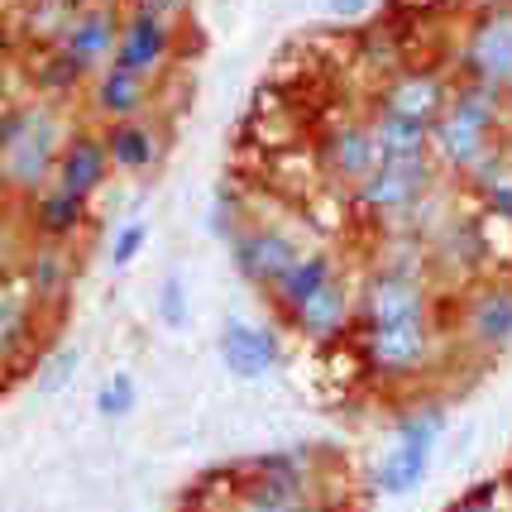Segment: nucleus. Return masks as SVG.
<instances>
[{"label":"nucleus","instance_id":"1","mask_svg":"<svg viewBox=\"0 0 512 512\" xmlns=\"http://www.w3.org/2000/svg\"><path fill=\"white\" fill-rule=\"evenodd\" d=\"M436 345V326H431V307H407V312L379 316V321H364V359L369 369L388 383L417 379L431 359Z\"/></svg>","mask_w":512,"mask_h":512},{"label":"nucleus","instance_id":"2","mask_svg":"<svg viewBox=\"0 0 512 512\" xmlns=\"http://www.w3.org/2000/svg\"><path fill=\"white\" fill-rule=\"evenodd\" d=\"M436 187V163L426 158H379V168L364 182L350 187L359 216H374V221H393L402 225Z\"/></svg>","mask_w":512,"mask_h":512},{"label":"nucleus","instance_id":"3","mask_svg":"<svg viewBox=\"0 0 512 512\" xmlns=\"http://www.w3.org/2000/svg\"><path fill=\"white\" fill-rule=\"evenodd\" d=\"M235 512H321L312 498V474L302 450L259 455L235 484Z\"/></svg>","mask_w":512,"mask_h":512},{"label":"nucleus","instance_id":"4","mask_svg":"<svg viewBox=\"0 0 512 512\" xmlns=\"http://www.w3.org/2000/svg\"><path fill=\"white\" fill-rule=\"evenodd\" d=\"M441 436H446V412L441 407H417V412H407L393 431V450L379 460L374 469V489L383 498H407V493L422 489L426 469H431V455L441 446Z\"/></svg>","mask_w":512,"mask_h":512},{"label":"nucleus","instance_id":"5","mask_svg":"<svg viewBox=\"0 0 512 512\" xmlns=\"http://www.w3.org/2000/svg\"><path fill=\"white\" fill-rule=\"evenodd\" d=\"M63 120L53 106H24L20 130L15 139L0 149V163H5V178H10V192H44V182L53 178V163H58V149H63Z\"/></svg>","mask_w":512,"mask_h":512},{"label":"nucleus","instance_id":"6","mask_svg":"<svg viewBox=\"0 0 512 512\" xmlns=\"http://www.w3.org/2000/svg\"><path fill=\"white\" fill-rule=\"evenodd\" d=\"M225 249H230V268L259 292L273 288V283L292 268V259L302 254V245L292 240L283 225H264V221H254V225L245 221L235 235H230Z\"/></svg>","mask_w":512,"mask_h":512},{"label":"nucleus","instance_id":"7","mask_svg":"<svg viewBox=\"0 0 512 512\" xmlns=\"http://www.w3.org/2000/svg\"><path fill=\"white\" fill-rule=\"evenodd\" d=\"M460 72L469 82L512 87V5H489L460 44Z\"/></svg>","mask_w":512,"mask_h":512},{"label":"nucleus","instance_id":"8","mask_svg":"<svg viewBox=\"0 0 512 512\" xmlns=\"http://www.w3.org/2000/svg\"><path fill=\"white\" fill-rule=\"evenodd\" d=\"M173 48H178V29L168 20H154V15H125L120 20V34H115V53L111 63L144 77V82H158V72L173 63Z\"/></svg>","mask_w":512,"mask_h":512},{"label":"nucleus","instance_id":"9","mask_svg":"<svg viewBox=\"0 0 512 512\" xmlns=\"http://www.w3.org/2000/svg\"><path fill=\"white\" fill-rule=\"evenodd\" d=\"M498 134L489 130V125H479L474 115L465 111H455L446 101V111L431 120V130H426V154H431V163H436V173H465L474 158L489 149Z\"/></svg>","mask_w":512,"mask_h":512},{"label":"nucleus","instance_id":"10","mask_svg":"<svg viewBox=\"0 0 512 512\" xmlns=\"http://www.w3.org/2000/svg\"><path fill=\"white\" fill-rule=\"evenodd\" d=\"M316 158H321L326 178H331V182H345V187L364 182L369 173H374V168H379L374 134H369V125H364V120H355V115H345V120L326 125L321 144H316Z\"/></svg>","mask_w":512,"mask_h":512},{"label":"nucleus","instance_id":"11","mask_svg":"<svg viewBox=\"0 0 512 512\" xmlns=\"http://www.w3.org/2000/svg\"><path fill=\"white\" fill-rule=\"evenodd\" d=\"M111 178V158H106V144L96 130H72L58 149V163H53V178L48 187H58L67 197L91 201Z\"/></svg>","mask_w":512,"mask_h":512},{"label":"nucleus","instance_id":"12","mask_svg":"<svg viewBox=\"0 0 512 512\" xmlns=\"http://www.w3.org/2000/svg\"><path fill=\"white\" fill-rule=\"evenodd\" d=\"M101 144H106V158H111V173H125V178H144L154 173L163 154H168V130L149 120V115H134V120H115L101 130Z\"/></svg>","mask_w":512,"mask_h":512},{"label":"nucleus","instance_id":"13","mask_svg":"<svg viewBox=\"0 0 512 512\" xmlns=\"http://www.w3.org/2000/svg\"><path fill=\"white\" fill-rule=\"evenodd\" d=\"M120 20H125V15H120V0H111V5H87V10H77V15L67 20L58 48L91 77V72H101V67L111 63Z\"/></svg>","mask_w":512,"mask_h":512},{"label":"nucleus","instance_id":"14","mask_svg":"<svg viewBox=\"0 0 512 512\" xmlns=\"http://www.w3.org/2000/svg\"><path fill=\"white\" fill-rule=\"evenodd\" d=\"M446 77L431 72V67H398L388 72L379 87V111H393V115H407L417 125H431L436 115L446 111Z\"/></svg>","mask_w":512,"mask_h":512},{"label":"nucleus","instance_id":"15","mask_svg":"<svg viewBox=\"0 0 512 512\" xmlns=\"http://www.w3.org/2000/svg\"><path fill=\"white\" fill-rule=\"evenodd\" d=\"M292 331L302 335V340H312V345H331L340 335L350 331V321H355V288L335 273L326 288H316L307 302H297L288 312Z\"/></svg>","mask_w":512,"mask_h":512},{"label":"nucleus","instance_id":"16","mask_svg":"<svg viewBox=\"0 0 512 512\" xmlns=\"http://www.w3.org/2000/svg\"><path fill=\"white\" fill-rule=\"evenodd\" d=\"M221 364L235 374V379L245 383H259L268 379L273 369H278V335L268 331V326H259V321H245V316H230L221 326Z\"/></svg>","mask_w":512,"mask_h":512},{"label":"nucleus","instance_id":"17","mask_svg":"<svg viewBox=\"0 0 512 512\" xmlns=\"http://www.w3.org/2000/svg\"><path fill=\"white\" fill-rule=\"evenodd\" d=\"M465 340L484 355H503L512 345V283L493 278L484 288H474L465 302Z\"/></svg>","mask_w":512,"mask_h":512},{"label":"nucleus","instance_id":"18","mask_svg":"<svg viewBox=\"0 0 512 512\" xmlns=\"http://www.w3.org/2000/svg\"><path fill=\"white\" fill-rule=\"evenodd\" d=\"M91 115L96 120H106V125H115V120H134V115H144L149 106H154V82H144V77H134V72H125V67L106 63L96 77H91Z\"/></svg>","mask_w":512,"mask_h":512},{"label":"nucleus","instance_id":"19","mask_svg":"<svg viewBox=\"0 0 512 512\" xmlns=\"http://www.w3.org/2000/svg\"><path fill=\"white\" fill-rule=\"evenodd\" d=\"M87 225H91V201L67 197L58 187H44V192L29 197V230H34L39 245H67Z\"/></svg>","mask_w":512,"mask_h":512},{"label":"nucleus","instance_id":"20","mask_svg":"<svg viewBox=\"0 0 512 512\" xmlns=\"http://www.w3.org/2000/svg\"><path fill=\"white\" fill-rule=\"evenodd\" d=\"M39 302L29 297L20 278H0V364H15L34 340Z\"/></svg>","mask_w":512,"mask_h":512},{"label":"nucleus","instance_id":"21","mask_svg":"<svg viewBox=\"0 0 512 512\" xmlns=\"http://www.w3.org/2000/svg\"><path fill=\"white\" fill-rule=\"evenodd\" d=\"M335 273H340V268H335V254H331V249H302V254L292 259L288 273H283V278L268 288V302L288 316L297 302H307L316 288H326Z\"/></svg>","mask_w":512,"mask_h":512},{"label":"nucleus","instance_id":"22","mask_svg":"<svg viewBox=\"0 0 512 512\" xmlns=\"http://www.w3.org/2000/svg\"><path fill=\"white\" fill-rule=\"evenodd\" d=\"M20 283L29 288V297H34L39 307H58L67 297V288H72V254H67V245H34L29 249Z\"/></svg>","mask_w":512,"mask_h":512},{"label":"nucleus","instance_id":"23","mask_svg":"<svg viewBox=\"0 0 512 512\" xmlns=\"http://www.w3.org/2000/svg\"><path fill=\"white\" fill-rule=\"evenodd\" d=\"M369 134H374V149L379 158H426V130L431 125H417L407 115H393V111H369Z\"/></svg>","mask_w":512,"mask_h":512},{"label":"nucleus","instance_id":"24","mask_svg":"<svg viewBox=\"0 0 512 512\" xmlns=\"http://www.w3.org/2000/svg\"><path fill=\"white\" fill-rule=\"evenodd\" d=\"M29 77H34V91H44V96H72V91L87 82V72L72 63L58 44L34 48V58H29Z\"/></svg>","mask_w":512,"mask_h":512},{"label":"nucleus","instance_id":"25","mask_svg":"<svg viewBox=\"0 0 512 512\" xmlns=\"http://www.w3.org/2000/svg\"><path fill=\"white\" fill-rule=\"evenodd\" d=\"M67 20H72V10H67L63 0H29L20 15V34L29 39L34 48H48L63 39Z\"/></svg>","mask_w":512,"mask_h":512},{"label":"nucleus","instance_id":"26","mask_svg":"<svg viewBox=\"0 0 512 512\" xmlns=\"http://www.w3.org/2000/svg\"><path fill=\"white\" fill-rule=\"evenodd\" d=\"M503 178H512V154L503 149V144H498V139H493L489 149H484V154H479V158H474V163L465 168V173H460V182H465L474 197H484L493 182H503Z\"/></svg>","mask_w":512,"mask_h":512},{"label":"nucleus","instance_id":"27","mask_svg":"<svg viewBox=\"0 0 512 512\" xmlns=\"http://www.w3.org/2000/svg\"><path fill=\"white\" fill-rule=\"evenodd\" d=\"M359 53H364V63L379 67V72H398V67H407L402 63V53H407V48L398 44V29H393V24H374V29H364Z\"/></svg>","mask_w":512,"mask_h":512},{"label":"nucleus","instance_id":"28","mask_svg":"<svg viewBox=\"0 0 512 512\" xmlns=\"http://www.w3.org/2000/svg\"><path fill=\"white\" fill-rule=\"evenodd\" d=\"M158 321H163L168 331H187V321H192V297H187L182 273H168V278L158 283Z\"/></svg>","mask_w":512,"mask_h":512},{"label":"nucleus","instance_id":"29","mask_svg":"<svg viewBox=\"0 0 512 512\" xmlns=\"http://www.w3.org/2000/svg\"><path fill=\"white\" fill-rule=\"evenodd\" d=\"M134 402H139V388H134L130 374H111L106 388L96 393V412L106 417V422H120V417H130Z\"/></svg>","mask_w":512,"mask_h":512},{"label":"nucleus","instance_id":"30","mask_svg":"<svg viewBox=\"0 0 512 512\" xmlns=\"http://www.w3.org/2000/svg\"><path fill=\"white\" fill-rule=\"evenodd\" d=\"M240 197L230 192V187H216V197H211V211H206V230L221 240V245H230V235L240 230Z\"/></svg>","mask_w":512,"mask_h":512},{"label":"nucleus","instance_id":"31","mask_svg":"<svg viewBox=\"0 0 512 512\" xmlns=\"http://www.w3.org/2000/svg\"><path fill=\"white\" fill-rule=\"evenodd\" d=\"M144 245H149V225L144 221L120 225V230H115V240H111V268H130L134 259L144 254Z\"/></svg>","mask_w":512,"mask_h":512},{"label":"nucleus","instance_id":"32","mask_svg":"<svg viewBox=\"0 0 512 512\" xmlns=\"http://www.w3.org/2000/svg\"><path fill=\"white\" fill-rule=\"evenodd\" d=\"M77 374V350H58V355L44 359V369H39V393H58V388H67V379Z\"/></svg>","mask_w":512,"mask_h":512},{"label":"nucleus","instance_id":"33","mask_svg":"<svg viewBox=\"0 0 512 512\" xmlns=\"http://www.w3.org/2000/svg\"><path fill=\"white\" fill-rule=\"evenodd\" d=\"M446 512H503V508H498V484H493V479L474 484V489L460 493V498H455Z\"/></svg>","mask_w":512,"mask_h":512},{"label":"nucleus","instance_id":"34","mask_svg":"<svg viewBox=\"0 0 512 512\" xmlns=\"http://www.w3.org/2000/svg\"><path fill=\"white\" fill-rule=\"evenodd\" d=\"M484 211H489L493 221H503L512 230V178H503V182H493L489 192H484Z\"/></svg>","mask_w":512,"mask_h":512},{"label":"nucleus","instance_id":"35","mask_svg":"<svg viewBox=\"0 0 512 512\" xmlns=\"http://www.w3.org/2000/svg\"><path fill=\"white\" fill-rule=\"evenodd\" d=\"M134 15H154V20H168L173 24V15H182L187 10V0H125Z\"/></svg>","mask_w":512,"mask_h":512},{"label":"nucleus","instance_id":"36","mask_svg":"<svg viewBox=\"0 0 512 512\" xmlns=\"http://www.w3.org/2000/svg\"><path fill=\"white\" fill-rule=\"evenodd\" d=\"M374 10V0H326V15L340 24H350V20H364Z\"/></svg>","mask_w":512,"mask_h":512},{"label":"nucleus","instance_id":"37","mask_svg":"<svg viewBox=\"0 0 512 512\" xmlns=\"http://www.w3.org/2000/svg\"><path fill=\"white\" fill-rule=\"evenodd\" d=\"M10 197V178H5V163H0V201Z\"/></svg>","mask_w":512,"mask_h":512},{"label":"nucleus","instance_id":"38","mask_svg":"<svg viewBox=\"0 0 512 512\" xmlns=\"http://www.w3.org/2000/svg\"><path fill=\"white\" fill-rule=\"evenodd\" d=\"M63 5H67V10H72V15H77V10H87L91 0H63Z\"/></svg>","mask_w":512,"mask_h":512},{"label":"nucleus","instance_id":"39","mask_svg":"<svg viewBox=\"0 0 512 512\" xmlns=\"http://www.w3.org/2000/svg\"><path fill=\"white\" fill-rule=\"evenodd\" d=\"M0 5H10V0H0Z\"/></svg>","mask_w":512,"mask_h":512},{"label":"nucleus","instance_id":"40","mask_svg":"<svg viewBox=\"0 0 512 512\" xmlns=\"http://www.w3.org/2000/svg\"><path fill=\"white\" fill-rule=\"evenodd\" d=\"M508 101H512V91H508Z\"/></svg>","mask_w":512,"mask_h":512}]
</instances>
